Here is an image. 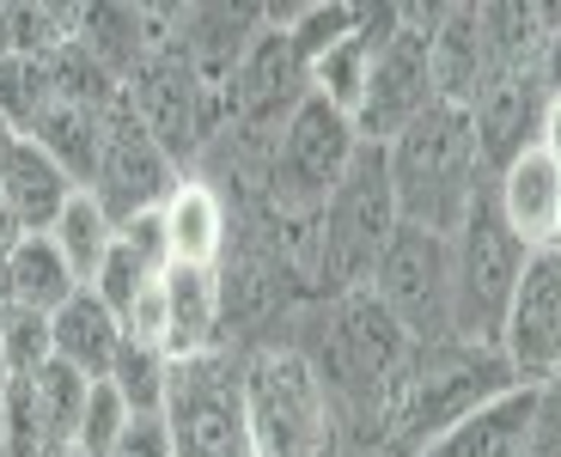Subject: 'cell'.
<instances>
[{
	"instance_id": "19",
	"label": "cell",
	"mask_w": 561,
	"mask_h": 457,
	"mask_svg": "<svg viewBox=\"0 0 561 457\" xmlns=\"http://www.w3.org/2000/svg\"><path fill=\"white\" fill-rule=\"evenodd\" d=\"M165 305H171V330H165L171 361H202V354H220L226 347V330H220V269L171 263L165 269Z\"/></svg>"
},
{
	"instance_id": "2",
	"label": "cell",
	"mask_w": 561,
	"mask_h": 457,
	"mask_svg": "<svg viewBox=\"0 0 561 457\" xmlns=\"http://www.w3.org/2000/svg\"><path fill=\"white\" fill-rule=\"evenodd\" d=\"M519 390L513 366L501 347L489 342H434V347H409V366L397 378L391 421H385V452L415 457L434 439H446L458 421H470L477 409H489L494 397Z\"/></svg>"
},
{
	"instance_id": "29",
	"label": "cell",
	"mask_w": 561,
	"mask_h": 457,
	"mask_svg": "<svg viewBox=\"0 0 561 457\" xmlns=\"http://www.w3.org/2000/svg\"><path fill=\"white\" fill-rule=\"evenodd\" d=\"M147 281H159V275H153L147 263H140V256L123 244V238H116V244H111V256H104V269H99V281H92V293H99V299L111 305L116 318H123L128 305L140 299V287H147Z\"/></svg>"
},
{
	"instance_id": "36",
	"label": "cell",
	"mask_w": 561,
	"mask_h": 457,
	"mask_svg": "<svg viewBox=\"0 0 561 457\" xmlns=\"http://www.w3.org/2000/svg\"><path fill=\"white\" fill-rule=\"evenodd\" d=\"M19 238H25V226H19V214H13V202L0 195V250H13Z\"/></svg>"
},
{
	"instance_id": "32",
	"label": "cell",
	"mask_w": 561,
	"mask_h": 457,
	"mask_svg": "<svg viewBox=\"0 0 561 457\" xmlns=\"http://www.w3.org/2000/svg\"><path fill=\"white\" fill-rule=\"evenodd\" d=\"M531 457H561V373L537 385V415H531Z\"/></svg>"
},
{
	"instance_id": "7",
	"label": "cell",
	"mask_w": 561,
	"mask_h": 457,
	"mask_svg": "<svg viewBox=\"0 0 561 457\" xmlns=\"http://www.w3.org/2000/svg\"><path fill=\"white\" fill-rule=\"evenodd\" d=\"M525 256L531 250L501 220L494 178H489L477 190V202H470V214L458 220V232H451V335L458 342L501 347V323H506L513 293H519Z\"/></svg>"
},
{
	"instance_id": "9",
	"label": "cell",
	"mask_w": 561,
	"mask_h": 457,
	"mask_svg": "<svg viewBox=\"0 0 561 457\" xmlns=\"http://www.w3.org/2000/svg\"><path fill=\"white\" fill-rule=\"evenodd\" d=\"M239 366H244L239 347H220V354H202V361H171V397H165L171 457H256L251 427H244Z\"/></svg>"
},
{
	"instance_id": "34",
	"label": "cell",
	"mask_w": 561,
	"mask_h": 457,
	"mask_svg": "<svg viewBox=\"0 0 561 457\" xmlns=\"http://www.w3.org/2000/svg\"><path fill=\"white\" fill-rule=\"evenodd\" d=\"M537 152L561 165V98H549V104H543V123H537Z\"/></svg>"
},
{
	"instance_id": "11",
	"label": "cell",
	"mask_w": 561,
	"mask_h": 457,
	"mask_svg": "<svg viewBox=\"0 0 561 457\" xmlns=\"http://www.w3.org/2000/svg\"><path fill=\"white\" fill-rule=\"evenodd\" d=\"M373 299L403 323L415 347L451 342V238L397 226L373 269Z\"/></svg>"
},
{
	"instance_id": "24",
	"label": "cell",
	"mask_w": 561,
	"mask_h": 457,
	"mask_svg": "<svg viewBox=\"0 0 561 457\" xmlns=\"http://www.w3.org/2000/svg\"><path fill=\"white\" fill-rule=\"evenodd\" d=\"M49 238L61 244L68 269L80 275V287H92L99 269H104V256H111V244H116V220L104 214V202L92 190H73V202L61 208V220L49 226Z\"/></svg>"
},
{
	"instance_id": "38",
	"label": "cell",
	"mask_w": 561,
	"mask_h": 457,
	"mask_svg": "<svg viewBox=\"0 0 561 457\" xmlns=\"http://www.w3.org/2000/svg\"><path fill=\"white\" fill-rule=\"evenodd\" d=\"M13 275H7V250H0V318H7V311H13Z\"/></svg>"
},
{
	"instance_id": "15",
	"label": "cell",
	"mask_w": 561,
	"mask_h": 457,
	"mask_svg": "<svg viewBox=\"0 0 561 457\" xmlns=\"http://www.w3.org/2000/svg\"><path fill=\"white\" fill-rule=\"evenodd\" d=\"M165 232H171V263L190 269H220L232 250V202L214 178H178L165 195Z\"/></svg>"
},
{
	"instance_id": "20",
	"label": "cell",
	"mask_w": 561,
	"mask_h": 457,
	"mask_svg": "<svg viewBox=\"0 0 561 457\" xmlns=\"http://www.w3.org/2000/svg\"><path fill=\"white\" fill-rule=\"evenodd\" d=\"M531 415H537V390H506L489 409H477L470 421L434 439L415 457H531Z\"/></svg>"
},
{
	"instance_id": "33",
	"label": "cell",
	"mask_w": 561,
	"mask_h": 457,
	"mask_svg": "<svg viewBox=\"0 0 561 457\" xmlns=\"http://www.w3.org/2000/svg\"><path fill=\"white\" fill-rule=\"evenodd\" d=\"M116 457H171V427H165V415H135V421H128Z\"/></svg>"
},
{
	"instance_id": "30",
	"label": "cell",
	"mask_w": 561,
	"mask_h": 457,
	"mask_svg": "<svg viewBox=\"0 0 561 457\" xmlns=\"http://www.w3.org/2000/svg\"><path fill=\"white\" fill-rule=\"evenodd\" d=\"M116 238H123V244L135 250L140 263L153 269V275H165V269H171V232H165V208H147V214H135V220H123V226H116Z\"/></svg>"
},
{
	"instance_id": "12",
	"label": "cell",
	"mask_w": 561,
	"mask_h": 457,
	"mask_svg": "<svg viewBox=\"0 0 561 457\" xmlns=\"http://www.w3.org/2000/svg\"><path fill=\"white\" fill-rule=\"evenodd\" d=\"M178 178H183V171L171 165V152L140 128V116L128 111V98H123V104L104 116L99 171H92L85 190L99 195L104 214L123 226V220H135V214H147V208H165V195L178 190Z\"/></svg>"
},
{
	"instance_id": "37",
	"label": "cell",
	"mask_w": 561,
	"mask_h": 457,
	"mask_svg": "<svg viewBox=\"0 0 561 457\" xmlns=\"http://www.w3.org/2000/svg\"><path fill=\"white\" fill-rule=\"evenodd\" d=\"M19 140H25V135H19V128L7 123V116H0V171H7V159L19 152Z\"/></svg>"
},
{
	"instance_id": "8",
	"label": "cell",
	"mask_w": 561,
	"mask_h": 457,
	"mask_svg": "<svg viewBox=\"0 0 561 457\" xmlns=\"http://www.w3.org/2000/svg\"><path fill=\"white\" fill-rule=\"evenodd\" d=\"M123 98H128V111L140 116V128L171 152V165L202 159L214 147V135L226 128V92L202 80L190 49L171 31L128 68Z\"/></svg>"
},
{
	"instance_id": "18",
	"label": "cell",
	"mask_w": 561,
	"mask_h": 457,
	"mask_svg": "<svg viewBox=\"0 0 561 457\" xmlns=\"http://www.w3.org/2000/svg\"><path fill=\"white\" fill-rule=\"evenodd\" d=\"M403 25V7H366L360 25L306 68V92H318L323 104H336L342 116L360 111V92H366V73H373V56L385 49V37Z\"/></svg>"
},
{
	"instance_id": "31",
	"label": "cell",
	"mask_w": 561,
	"mask_h": 457,
	"mask_svg": "<svg viewBox=\"0 0 561 457\" xmlns=\"http://www.w3.org/2000/svg\"><path fill=\"white\" fill-rule=\"evenodd\" d=\"M165 330H171V305H165V275H159V281H147L140 299L123 311V335H128V342L165 347Z\"/></svg>"
},
{
	"instance_id": "4",
	"label": "cell",
	"mask_w": 561,
	"mask_h": 457,
	"mask_svg": "<svg viewBox=\"0 0 561 457\" xmlns=\"http://www.w3.org/2000/svg\"><path fill=\"white\" fill-rule=\"evenodd\" d=\"M397 226H403V214H397V190H391V159H385V147L360 140L348 178L336 183V195L323 202L318 226H311V263H306L311 293L342 299V293L373 287V269H379Z\"/></svg>"
},
{
	"instance_id": "13",
	"label": "cell",
	"mask_w": 561,
	"mask_h": 457,
	"mask_svg": "<svg viewBox=\"0 0 561 457\" xmlns=\"http://www.w3.org/2000/svg\"><path fill=\"white\" fill-rule=\"evenodd\" d=\"M501 354L525 390L549 385L561 373V244L525 256L519 293H513L501 323Z\"/></svg>"
},
{
	"instance_id": "35",
	"label": "cell",
	"mask_w": 561,
	"mask_h": 457,
	"mask_svg": "<svg viewBox=\"0 0 561 457\" xmlns=\"http://www.w3.org/2000/svg\"><path fill=\"white\" fill-rule=\"evenodd\" d=\"M543 85H549V98H561V25H556V37H549V49H543Z\"/></svg>"
},
{
	"instance_id": "26",
	"label": "cell",
	"mask_w": 561,
	"mask_h": 457,
	"mask_svg": "<svg viewBox=\"0 0 561 457\" xmlns=\"http://www.w3.org/2000/svg\"><path fill=\"white\" fill-rule=\"evenodd\" d=\"M31 390H37V415H43V433H49V452L73 445V433H80V415H85V390H92V378L73 373V366H61V361H49L37 378H31Z\"/></svg>"
},
{
	"instance_id": "39",
	"label": "cell",
	"mask_w": 561,
	"mask_h": 457,
	"mask_svg": "<svg viewBox=\"0 0 561 457\" xmlns=\"http://www.w3.org/2000/svg\"><path fill=\"white\" fill-rule=\"evenodd\" d=\"M13 56V13H7V7H0V61Z\"/></svg>"
},
{
	"instance_id": "16",
	"label": "cell",
	"mask_w": 561,
	"mask_h": 457,
	"mask_svg": "<svg viewBox=\"0 0 561 457\" xmlns=\"http://www.w3.org/2000/svg\"><path fill=\"white\" fill-rule=\"evenodd\" d=\"M494 202H501V220L513 226L525 250H556L561 244V165L543 152H525L494 178Z\"/></svg>"
},
{
	"instance_id": "3",
	"label": "cell",
	"mask_w": 561,
	"mask_h": 457,
	"mask_svg": "<svg viewBox=\"0 0 561 457\" xmlns=\"http://www.w3.org/2000/svg\"><path fill=\"white\" fill-rule=\"evenodd\" d=\"M385 159H391V190H397L403 226H421V232H439V238L458 232L477 190L489 183L477 159L470 111L463 104H439V98L385 147Z\"/></svg>"
},
{
	"instance_id": "25",
	"label": "cell",
	"mask_w": 561,
	"mask_h": 457,
	"mask_svg": "<svg viewBox=\"0 0 561 457\" xmlns=\"http://www.w3.org/2000/svg\"><path fill=\"white\" fill-rule=\"evenodd\" d=\"M111 385L123 390V402L135 415H165V397H171V354L153 342H128L116 347V366H111Z\"/></svg>"
},
{
	"instance_id": "1",
	"label": "cell",
	"mask_w": 561,
	"mask_h": 457,
	"mask_svg": "<svg viewBox=\"0 0 561 457\" xmlns=\"http://www.w3.org/2000/svg\"><path fill=\"white\" fill-rule=\"evenodd\" d=\"M409 347L415 342L373 299V287L323 299V318H318V335H311L306 361L318 366L342 427L360 445H385V421H391V397H397V378L409 366Z\"/></svg>"
},
{
	"instance_id": "10",
	"label": "cell",
	"mask_w": 561,
	"mask_h": 457,
	"mask_svg": "<svg viewBox=\"0 0 561 457\" xmlns=\"http://www.w3.org/2000/svg\"><path fill=\"white\" fill-rule=\"evenodd\" d=\"M434 19H439V7H403V25L373 56L360 111H354V128L373 147H391L434 104Z\"/></svg>"
},
{
	"instance_id": "17",
	"label": "cell",
	"mask_w": 561,
	"mask_h": 457,
	"mask_svg": "<svg viewBox=\"0 0 561 457\" xmlns=\"http://www.w3.org/2000/svg\"><path fill=\"white\" fill-rule=\"evenodd\" d=\"M494 73V43L482 25V7H439L434 19V98L439 104H463L489 85Z\"/></svg>"
},
{
	"instance_id": "23",
	"label": "cell",
	"mask_w": 561,
	"mask_h": 457,
	"mask_svg": "<svg viewBox=\"0 0 561 457\" xmlns=\"http://www.w3.org/2000/svg\"><path fill=\"white\" fill-rule=\"evenodd\" d=\"M7 275H13V299L43 311V318H56L61 305L80 293V275L68 269L61 244L49 232H25L13 250H7Z\"/></svg>"
},
{
	"instance_id": "6",
	"label": "cell",
	"mask_w": 561,
	"mask_h": 457,
	"mask_svg": "<svg viewBox=\"0 0 561 457\" xmlns=\"http://www.w3.org/2000/svg\"><path fill=\"white\" fill-rule=\"evenodd\" d=\"M354 152H360V128L354 116H342L336 104H323L318 92L299 98V111L287 116L275 152H268V178H263V208L280 226L311 232L323 214V202L336 195V183L348 178Z\"/></svg>"
},
{
	"instance_id": "40",
	"label": "cell",
	"mask_w": 561,
	"mask_h": 457,
	"mask_svg": "<svg viewBox=\"0 0 561 457\" xmlns=\"http://www.w3.org/2000/svg\"><path fill=\"white\" fill-rule=\"evenodd\" d=\"M43 457H85V452H73V445H61V452H43Z\"/></svg>"
},
{
	"instance_id": "14",
	"label": "cell",
	"mask_w": 561,
	"mask_h": 457,
	"mask_svg": "<svg viewBox=\"0 0 561 457\" xmlns=\"http://www.w3.org/2000/svg\"><path fill=\"white\" fill-rule=\"evenodd\" d=\"M549 85L543 68H494L489 85L470 98V128H477V159L482 178H501L513 159L537 147V123H543Z\"/></svg>"
},
{
	"instance_id": "5",
	"label": "cell",
	"mask_w": 561,
	"mask_h": 457,
	"mask_svg": "<svg viewBox=\"0 0 561 457\" xmlns=\"http://www.w3.org/2000/svg\"><path fill=\"white\" fill-rule=\"evenodd\" d=\"M244 385V427L256 457H342V415L306 347L256 342L239 366Z\"/></svg>"
},
{
	"instance_id": "28",
	"label": "cell",
	"mask_w": 561,
	"mask_h": 457,
	"mask_svg": "<svg viewBox=\"0 0 561 457\" xmlns=\"http://www.w3.org/2000/svg\"><path fill=\"white\" fill-rule=\"evenodd\" d=\"M128 421H135V409L123 402V390H116L111 378H99V385L85 390V415H80V433H73V452H85V457H116Z\"/></svg>"
},
{
	"instance_id": "27",
	"label": "cell",
	"mask_w": 561,
	"mask_h": 457,
	"mask_svg": "<svg viewBox=\"0 0 561 457\" xmlns=\"http://www.w3.org/2000/svg\"><path fill=\"white\" fill-rule=\"evenodd\" d=\"M0 354H7V373L13 378H37L43 366L56 361V330H49V318L31 311V305H13L0 318Z\"/></svg>"
},
{
	"instance_id": "22",
	"label": "cell",
	"mask_w": 561,
	"mask_h": 457,
	"mask_svg": "<svg viewBox=\"0 0 561 457\" xmlns=\"http://www.w3.org/2000/svg\"><path fill=\"white\" fill-rule=\"evenodd\" d=\"M49 330H56V361L61 366L85 373L92 385H99V378H111L116 347H123V318H116V311L92 287L73 293L56 318H49Z\"/></svg>"
},
{
	"instance_id": "21",
	"label": "cell",
	"mask_w": 561,
	"mask_h": 457,
	"mask_svg": "<svg viewBox=\"0 0 561 457\" xmlns=\"http://www.w3.org/2000/svg\"><path fill=\"white\" fill-rule=\"evenodd\" d=\"M73 190H80V183L68 178V165H61L49 147H37V140H19V152L7 159V171H0V195L13 202L25 232H49V226L61 220V208L73 202Z\"/></svg>"
}]
</instances>
